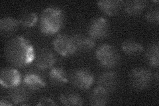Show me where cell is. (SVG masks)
Masks as SVG:
<instances>
[{
	"label": "cell",
	"mask_w": 159,
	"mask_h": 106,
	"mask_svg": "<svg viewBox=\"0 0 159 106\" xmlns=\"http://www.w3.org/2000/svg\"><path fill=\"white\" fill-rule=\"evenodd\" d=\"M38 16L34 12H27L23 14L19 18L20 25L25 29H31L36 25L38 22Z\"/></svg>",
	"instance_id": "cell-22"
},
{
	"label": "cell",
	"mask_w": 159,
	"mask_h": 106,
	"mask_svg": "<svg viewBox=\"0 0 159 106\" xmlns=\"http://www.w3.org/2000/svg\"><path fill=\"white\" fill-rule=\"evenodd\" d=\"M57 103L48 97L41 98L39 100L37 105H57Z\"/></svg>",
	"instance_id": "cell-24"
},
{
	"label": "cell",
	"mask_w": 159,
	"mask_h": 106,
	"mask_svg": "<svg viewBox=\"0 0 159 106\" xmlns=\"http://www.w3.org/2000/svg\"><path fill=\"white\" fill-rule=\"evenodd\" d=\"M0 105L1 106H7V105H13V104L10 102V100L6 98H2L0 100Z\"/></svg>",
	"instance_id": "cell-25"
},
{
	"label": "cell",
	"mask_w": 159,
	"mask_h": 106,
	"mask_svg": "<svg viewBox=\"0 0 159 106\" xmlns=\"http://www.w3.org/2000/svg\"><path fill=\"white\" fill-rule=\"evenodd\" d=\"M110 31L109 21L103 17L93 18L88 27V35L93 40H102L106 38Z\"/></svg>",
	"instance_id": "cell-7"
},
{
	"label": "cell",
	"mask_w": 159,
	"mask_h": 106,
	"mask_svg": "<svg viewBox=\"0 0 159 106\" xmlns=\"http://www.w3.org/2000/svg\"><path fill=\"white\" fill-rule=\"evenodd\" d=\"M59 100L64 105H83L84 101L78 93L73 91L65 92L60 95Z\"/></svg>",
	"instance_id": "cell-20"
},
{
	"label": "cell",
	"mask_w": 159,
	"mask_h": 106,
	"mask_svg": "<svg viewBox=\"0 0 159 106\" xmlns=\"http://www.w3.org/2000/svg\"><path fill=\"white\" fill-rule=\"evenodd\" d=\"M52 46L55 52L64 57L72 56L78 52L74 39L70 35L59 34L54 39Z\"/></svg>",
	"instance_id": "cell-5"
},
{
	"label": "cell",
	"mask_w": 159,
	"mask_h": 106,
	"mask_svg": "<svg viewBox=\"0 0 159 106\" xmlns=\"http://www.w3.org/2000/svg\"><path fill=\"white\" fill-rule=\"evenodd\" d=\"M48 78L51 84L55 86H62L68 81L66 70L61 67H54L50 69Z\"/></svg>",
	"instance_id": "cell-15"
},
{
	"label": "cell",
	"mask_w": 159,
	"mask_h": 106,
	"mask_svg": "<svg viewBox=\"0 0 159 106\" xmlns=\"http://www.w3.org/2000/svg\"><path fill=\"white\" fill-rule=\"evenodd\" d=\"M22 82L29 92H37L46 87V82L37 72L30 71L24 75Z\"/></svg>",
	"instance_id": "cell-9"
},
{
	"label": "cell",
	"mask_w": 159,
	"mask_h": 106,
	"mask_svg": "<svg viewBox=\"0 0 159 106\" xmlns=\"http://www.w3.org/2000/svg\"><path fill=\"white\" fill-rule=\"evenodd\" d=\"M147 21L151 24L158 25L159 22V9L158 7H154L147 12L146 14Z\"/></svg>",
	"instance_id": "cell-23"
},
{
	"label": "cell",
	"mask_w": 159,
	"mask_h": 106,
	"mask_svg": "<svg viewBox=\"0 0 159 106\" xmlns=\"http://www.w3.org/2000/svg\"><path fill=\"white\" fill-rule=\"evenodd\" d=\"M20 26L19 19L12 17H4L0 19V30L5 35L16 32Z\"/></svg>",
	"instance_id": "cell-21"
},
{
	"label": "cell",
	"mask_w": 159,
	"mask_h": 106,
	"mask_svg": "<svg viewBox=\"0 0 159 106\" xmlns=\"http://www.w3.org/2000/svg\"><path fill=\"white\" fill-rule=\"evenodd\" d=\"M5 56L13 67L26 68L36 58L33 45L23 36H16L7 42L5 47Z\"/></svg>",
	"instance_id": "cell-1"
},
{
	"label": "cell",
	"mask_w": 159,
	"mask_h": 106,
	"mask_svg": "<svg viewBox=\"0 0 159 106\" xmlns=\"http://www.w3.org/2000/svg\"><path fill=\"white\" fill-rule=\"evenodd\" d=\"M119 83L118 75L112 70H107L100 74L97 80L98 86H100L111 93L116 90Z\"/></svg>",
	"instance_id": "cell-10"
},
{
	"label": "cell",
	"mask_w": 159,
	"mask_h": 106,
	"mask_svg": "<svg viewBox=\"0 0 159 106\" xmlns=\"http://www.w3.org/2000/svg\"><path fill=\"white\" fill-rule=\"evenodd\" d=\"M123 52L128 56H136L143 52V46L133 39H128L121 43Z\"/></svg>",
	"instance_id": "cell-18"
},
{
	"label": "cell",
	"mask_w": 159,
	"mask_h": 106,
	"mask_svg": "<svg viewBox=\"0 0 159 106\" xmlns=\"http://www.w3.org/2000/svg\"><path fill=\"white\" fill-rule=\"evenodd\" d=\"M78 51L89 52L96 47V41L88 35L75 34L72 35Z\"/></svg>",
	"instance_id": "cell-16"
},
{
	"label": "cell",
	"mask_w": 159,
	"mask_h": 106,
	"mask_svg": "<svg viewBox=\"0 0 159 106\" xmlns=\"http://www.w3.org/2000/svg\"><path fill=\"white\" fill-rule=\"evenodd\" d=\"M109 101V93L100 86H96L89 94V102L93 106L106 105Z\"/></svg>",
	"instance_id": "cell-13"
},
{
	"label": "cell",
	"mask_w": 159,
	"mask_h": 106,
	"mask_svg": "<svg viewBox=\"0 0 159 106\" xmlns=\"http://www.w3.org/2000/svg\"><path fill=\"white\" fill-rule=\"evenodd\" d=\"M96 58L99 64L106 69L116 67L120 61V56L117 50L109 44H103L97 48Z\"/></svg>",
	"instance_id": "cell-3"
},
{
	"label": "cell",
	"mask_w": 159,
	"mask_h": 106,
	"mask_svg": "<svg viewBox=\"0 0 159 106\" xmlns=\"http://www.w3.org/2000/svg\"><path fill=\"white\" fill-rule=\"evenodd\" d=\"M154 78H155L156 81L158 82V71H157L156 73L154 74Z\"/></svg>",
	"instance_id": "cell-26"
},
{
	"label": "cell",
	"mask_w": 159,
	"mask_h": 106,
	"mask_svg": "<svg viewBox=\"0 0 159 106\" xmlns=\"http://www.w3.org/2000/svg\"><path fill=\"white\" fill-rule=\"evenodd\" d=\"M29 91L24 85L11 88L8 93V99L13 105H25L29 99Z\"/></svg>",
	"instance_id": "cell-12"
},
{
	"label": "cell",
	"mask_w": 159,
	"mask_h": 106,
	"mask_svg": "<svg viewBox=\"0 0 159 106\" xmlns=\"http://www.w3.org/2000/svg\"><path fill=\"white\" fill-rule=\"evenodd\" d=\"M123 5V2L118 0H101L97 2V6L106 16H116Z\"/></svg>",
	"instance_id": "cell-14"
},
{
	"label": "cell",
	"mask_w": 159,
	"mask_h": 106,
	"mask_svg": "<svg viewBox=\"0 0 159 106\" xmlns=\"http://www.w3.org/2000/svg\"><path fill=\"white\" fill-rule=\"evenodd\" d=\"M72 84L77 89L83 91L90 89L95 82V78L90 70L86 68H78L70 75Z\"/></svg>",
	"instance_id": "cell-6"
},
{
	"label": "cell",
	"mask_w": 159,
	"mask_h": 106,
	"mask_svg": "<svg viewBox=\"0 0 159 106\" xmlns=\"http://www.w3.org/2000/svg\"><path fill=\"white\" fill-rule=\"evenodd\" d=\"M65 15L63 10L57 7H48L44 9L39 19L41 32L51 36L57 34L64 26Z\"/></svg>",
	"instance_id": "cell-2"
},
{
	"label": "cell",
	"mask_w": 159,
	"mask_h": 106,
	"mask_svg": "<svg viewBox=\"0 0 159 106\" xmlns=\"http://www.w3.org/2000/svg\"><path fill=\"white\" fill-rule=\"evenodd\" d=\"M22 82L21 75L15 67H6L1 70L0 84L5 88L11 89L16 88Z\"/></svg>",
	"instance_id": "cell-8"
},
{
	"label": "cell",
	"mask_w": 159,
	"mask_h": 106,
	"mask_svg": "<svg viewBox=\"0 0 159 106\" xmlns=\"http://www.w3.org/2000/svg\"><path fill=\"white\" fill-rule=\"evenodd\" d=\"M129 82L136 90H145L151 86L154 75L150 70L145 67H136L131 70L129 76Z\"/></svg>",
	"instance_id": "cell-4"
},
{
	"label": "cell",
	"mask_w": 159,
	"mask_h": 106,
	"mask_svg": "<svg viewBox=\"0 0 159 106\" xmlns=\"http://www.w3.org/2000/svg\"><path fill=\"white\" fill-rule=\"evenodd\" d=\"M147 3L143 0H132L123 3V7L127 15L137 16L141 14L147 7Z\"/></svg>",
	"instance_id": "cell-17"
},
{
	"label": "cell",
	"mask_w": 159,
	"mask_h": 106,
	"mask_svg": "<svg viewBox=\"0 0 159 106\" xmlns=\"http://www.w3.org/2000/svg\"><path fill=\"white\" fill-rule=\"evenodd\" d=\"M57 62V57L51 50H42L35 58V64L37 68L41 70H47L54 67Z\"/></svg>",
	"instance_id": "cell-11"
},
{
	"label": "cell",
	"mask_w": 159,
	"mask_h": 106,
	"mask_svg": "<svg viewBox=\"0 0 159 106\" xmlns=\"http://www.w3.org/2000/svg\"><path fill=\"white\" fill-rule=\"evenodd\" d=\"M145 58L151 67L158 68L159 65V46L158 43H154L146 50Z\"/></svg>",
	"instance_id": "cell-19"
}]
</instances>
